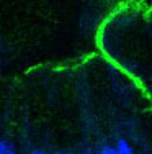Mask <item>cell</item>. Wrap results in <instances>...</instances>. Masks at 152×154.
Returning <instances> with one entry per match:
<instances>
[{"label": "cell", "mask_w": 152, "mask_h": 154, "mask_svg": "<svg viewBox=\"0 0 152 154\" xmlns=\"http://www.w3.org/2000/svg\"><path fill=\"white\" fill-rule=\"evenodd\" d=\"M116 152L118 154H134V151L131 149L129 143L126 139H119L118 144H116Z\"/></svg>", "instance_id": "obj_1"}, {"label": "cell", "mask_w": 152, "mask_h": 154, "mask_svg": "<svg viewBox=\"0 0 152 154\" xmlns=\"http://www.w3.org/2000/svg\"><path fill=\"white\" fill-rule=\"evenodd\" d=\"M0 154H15V149H13L12 144L0 139Z\"/></svg>", "instance_id": "obj_2"}, {"label": "cell", "mask_w": 152, "mask_h": 154, "mask_svg": "<svg viewBox=\"0 0 152 154\" xmlns=\"http://www.w3.org/2000/svg\"><path fill=\"white\" fill-rule=\"evenodd\" d=\"M100 154H118L116 152V148H111V146H105L103 149H101Z\"/></svg>", "instance_id": "obj_3"}, {"label": "cell", "mask_w": 152, "mask_h": 154, "mask_svg": "<svg viewBox=\"0 0 152 154\" xmlns=\"http://www.w3.org/2000/svg\"><path fill=\"white\" fill-rule=\"evenodd\" d=\"M28 154H46V152H41V151H33V152H28Z\"/></svg>", "instance_id": "obj_4"}, {"label": "cell", "mask_w": 152, "mask_h": 154, "mask_svg": "<svg viewBox=\"0 0 152 154\" xmlns=\"http://www.w3.org/2000/svg\"><path fill=\"white\" fill-rule=\"evenodd\" d=\"M61 154H70V152H61Z\"/></svg>", "instance_id": "obj_5"}]
</instances>
